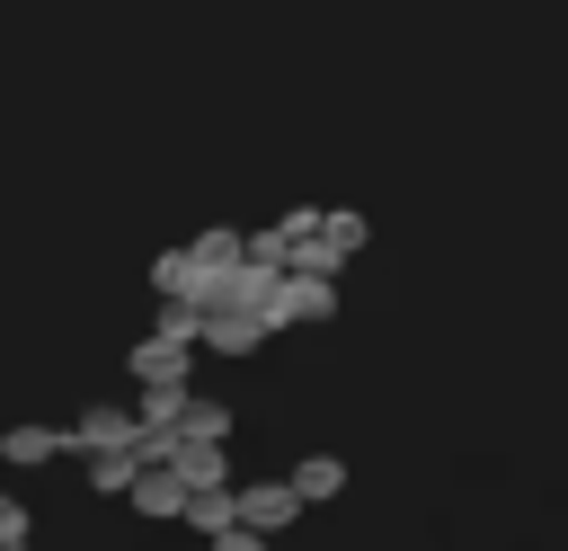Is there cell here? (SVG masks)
Wrapping results in <instances>:
<instances>
[{"label": "cell", "instance_id": "cell-1", "mask_svg": "<svg viewBox=\"0 0 568 551\" xmlns=\"http://www.w3.org/2000/svg\"><path fill=\"white\" fill-rule=\"evenodd\" d=\"M195 347H204V355H257V347H266V320H257V311H240V302H204Z\"/></svg>", "mask_w": 568, "mask_h": 551}, {"label": "cell", "instance_id": "cell-2", "mask_svg": "<svg viewBox=\"0 0 568 551\" xmlns=\"http://www.w3.org/2000/svg\"><path fill=\"white\" fill-rule=\"evenodd\" d=\"M231 515L248 533H284L302 515V498H293V480H248V489H231Z\"/></svg>", "mask_w": 568, "mask_h": 551}, {"label": "cell", "instance_id": "cell-3", "mask_svg": "<svg viewBox=\"0 0 568 551\" xmlns=\"http://www.w3.org/2000/svg\"><path fill=\"white\" fill-rule=\"evenodd\" d=\"M124 373H133V382H186V373H195V338H169V329H151V338L124 355Z\"/></svg>", "mask_w": 568, "mask_h": 551}, {"label": "cell", "instance_id": "cell-4", "mask_svg": "<svg viewBox=\"0 0 568 551\" xmlns=\"http://www.w3.org/2000/svg\"><path fill=\"white\" fill-rule=\"evenodd\" d=\"M142 427H133V409H80L71 427H62V453H98V444H133Z\"/></svg>", "mask_w": 568, "mask_h": 551}, {"label": "cell", "instance_id": "cell-5", "mask_svg": "<svg viewBox=\"0 0 568 551\" xmlns=\"http://www.w3.org/2000/svg\"><path fill=\"white\" fill-rule=\"evenodd\" d=\"M80 462H89V489H98V498H124L133 471H142V435H133V444H98V453H80Z\"/></svg>", "mask_w": 568, "mask_h": 551}, {"label": "cell", "instance_id": "cell-6", "mask_svg": "<svg viewBox=\"0 0 568 551\" xmlns=\"http://www.w3.org/2000/svg\"><path fill=\"white\" fill-rule=\"evenodd\" d=\"M124 498H133L142 515H178V507H186V480H178V462H142Z\"/></svg>", "mask_w": 568, "mask_h": 551}, {"label": "cell", "instance_id": "cell-7", "mask_svg": "<svg viewBox=\"0 0 568 551\" xmlns=\"http://www.w3.org/2000/svg\"><path fill=\"white\" fill-rule=\"evenodd\" d=\"M284 480H293V498H302V507H328V498L346 489V462H337V453H302Z\"/></svg>", "mask_w": 568, "mask_h": 551}, {"label": "cell", "instance_id": "cell-8", "mask_svg": "<svg viewBox=\"0 0 568 551\" xmlns=\"http://www.w3.org/2000/svg\"><path fill=\"white\" fill-rule=\"evenodd\" d=\"M186 258H195V276L213 284V276H231V267H240V231H222V222H213V231H195V240H186ZM204 284H195V302H204Z\"/></svg>", "mask_w": 568, "mask_h": 551}, {"label": "cell", "instance_id": "cell-9", "mask_svg": "<svg viewBox=\"0 0 568 551\" xmlns=\"http://www.w3.org/2000/svg\"><path fill=\"white\" fill-rule=\"evenodd\" d=\"M62 453V427H9L0 435V462H18V471H44Z\"/></svg>", "mask_w": 568, "mask_h": 551}, {"label": "cell", "instance_id": "cell-10", "mask_svg": "<svg viewBox=\"0 0 568 551\" xmlns=\"http://www.w3.org/2000/svg\"><path fill=\"white\" fill-rule=\"evenodd\" d=\"M178 409H186V382H142L133 427H178Z\"/></svg>", "mask_w": 568, "mask_h": 551}, {"label": "cell", "instance_id": "cell-11", "mask_svg": "<svg viewBox=\"0 0 568 551\" xmlns=\"http://www.w3.org/2000/svg\"><path fill=\"white\" fill-rule=\"evenodd\" d=\"M195 284H204V276H195L186 249H160V258H151V293H186V302H195Z\"/></svg>", "mask_w": 568, "mask_h": 551}, {"label": "cell", "instance_id": "cell-12", "mask_svg": "<svg viewBox=\"0 0 568 551\" xmlns=\"http://www.w3.org/2000/svg\"><path fill=\"white\" fill-rule=\"evenodd\" d=\"M178 435H231V409H222V400H195V391H186V409H178Z\"/></svg>", "mask_w": 568, "mask_h": 551}, {"label": "cell", "instance_id": "cell-13", "mask_svg": "<svg viewBox=\"0 0 568 551\" xmlns=\"http://www.w3.org/2000/svg\"><path fill=\"white\" fill-rule=\"evenodd\" d=\"M320 231H328V240H337L346 258L364 249V213H355V204H337V213H320Z\"/></svg>", "mask_w": 568, "mask_h": 551}, {"label": "cell", "instance_id": "cell-14", "mask_svg": "<svg viewBox=\"0 0 568 551\" xmlns=\"http://www.w3.org/2000/svg\"><path fill=\"white\" fill-rule=\"evenodd\" d=\"M27 542H36V515L18 498H0V551H27Z\"/></svg>", "mask_w": 568, "mask_h": 551}]
</instances>
